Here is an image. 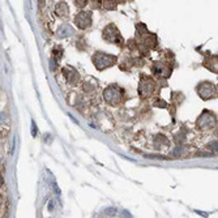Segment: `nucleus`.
<instances>
[{
    "label": "nucleus",
    "instance_id": "1",
    "mask_svg": "<svg viewBox=\"0 0 218 218\" xmlns=\"http://www.w3.org/2000/svg\"><path fill=\"white\" fill-rule=\"evenodd\" d=\"M93 63L97 67V69L99 71H103V69L108 68V67H112L116 63V56L112 55H106V54H95L93 56Z\"/></svg>",
    "mask_w": 218,
    "mask_h": 218
},
{
    "label": "nucleus",
    "instance_id": "2",
    "mask_svg": "<svg viewBox=\"0 0 218 218\" xmlns=\"http://www.w3.org/2000/svg\"><path fill=\"white\" fill-rule=\"evenodd\" d=\"M105 101L111 106H118L123 99V91L116 86H108L103 93Z\"/></svg>",
    "mask_w": 218,
    "mask_h": 218
},
{
    "label": "nucleus",
    "instance_id": "3",
    "mask_svg": "<svg viewBox=\"0 0 218 218\" xmlns=\"http://www.w3.org/2000/svg\"><path fill=\"white\" fill-rule=\"evenodd\" d=\"M215 124H217V119H215L214 114L208 110H205L197 119V128L200 129H212L215 127Z\"/></svg>",
    "mask_w": 218,
    "mask_h": 218
},
{
    "label": "nucleus",
    "instance_id": "4",
    "mask_svg": "<svg viewBox=\"0 0 218 218\" xmlns=\"http://www.w3.org/2000/svg\"><path fill=\"white\" fill-rule=\"evenodd\" d=\"M197 93L204 101H208V99L213 98V97L215 95V88L212 82L204 81L197 86Z\"/></svg>",
    "mask_w": 218,
    "mask_h": 218
},
{
    "label": "nucleus",
    "instance_id": "5",
    "mask_svg": "<svg viewBox=\"0 0 218 218\" xmlns=\"http://www.w3.org/2000/svg\"><path fill=\"white\" fill-rule=\"evenodd\" d=\"M153 90H154V82L152 81V79L142 76V80L140 81V85H139L140 97H141V98H146V97L152 95Z\"/></svg>",
    "mask_w": 218,
    "mask_h": 218
},
{
    "label": "nucleus",
    "instance_id": "6",
    "mask_svg": "<svg viewBox=\"0 0 218 218\" xmlns=\"http://www.w3.org/2000/svg\"><path fill=\"white\" fill-rule=\"evenodd\" d=\"M103 38H105V41H107V42H114V43H116V45H118V43L122 45V37H120L118 29L114 25L106 26V29L103 30Z\"/></svg>",
    "mask_w": 218,
    "mask_h": 218
},
{
    "label": "nucleus",
    "instance_id": "7",
    "mask_svg": "<svg viewBox=\"0 0 218 218\" xmlns=\"http://www.w3.org/2000/svg\"><path fill=\"white\" fill-rule=\"evenodd\" d=\"M74 24L79 29H86L91 25V14L89 12H80L74 17Z\"/></svg>",
    "mask_w": 218,
    "mask_h": 218
},
{
    "label": "nucleus",
    "instance_id": "8",
    "mask_svg": "<svg viewBox=\"0 0 218 218\" xmlns=\"http://www.w3.org/2000/svg\"><path fill=\"white\" fill-rule=\"evenodd\" d=\"M63 74L67 79L68 84H71V85H77L79 84V80H80L79 72L73 71V69H69V68H64L63 69Z\"/></svg>",
    "mask_w": 218,
    "mask_h": 218
},
{
    "label": "nucleus",
    "instance_id": "9",
    "mask_svg": "<svg viewBox=\"0 0 218 218\" xmlns=\"http://www.w3.org/2000/svg\"><path fill=\"white\" fill-rule=\"evenodd\" d=\"M55 11H56V14L59 17H67L69 13V8H68V5H67V3H64V1H60L56 5Z\"/></svg>",
    "mask_w": 218,
    "mask_h": 218
},
{
    "label": "nucleus",
    "instance_id": "10",
    "mask_svg": "<svg viewBox=\"0 0 218 218\" xmlns=\"http://www.w3.org/2000/svg\"><path fill=\"white\" fill-rule=\"evenodd\" d=\"M205 67H208L209 71L218 73V58H210L209 60H206L205 62Z\"/></svg>",
    "mask_w": 218,
    "mask_h": 218
},
{
    "label": "nucleus",
    "instance_id": "11",
    "mask_svg": "<svg viewBox=\"0 0 218 218\" xmlns=\"http://www.w3.org/2000/svg\"><path fill=\"white\" fill-rule=\"evenodd\" d=\"M144 42H145V46H146V47L152 48V47H154V46L157 45V38H156V35H150V37L145 38Z\"/></svg>",
    "mask_w": 218,
    "mask_h": 218
},
{
    "label": "nucleus",
    "instance_id": "12",
    "mask_svg": "<svg viewBox=\"0 0 218 218\" xmlns=\"http://www.w3.org/2000/svg\"><path fill=\"white\" fill-rule=\"evenodd\" d=\"M72 33H73V29H72L71 26L67 25V26H63V28H62V30H60L59 35H60V37H64V35L67 37V35H71Z\"/></svg>",
    "mask_w": 218,
    "mask_h": 218
},
{
    "label": "nucleus",
    "instance_id": "13",
    "mask_svg": "<svg viewBox=\"0 0 218 218\" xmlns=\"http://www.w3.org/2000/svg\"><path fill=\"white\" fill-rule=\"evenodd\" d=\"M116 0H103V7L106 9H115L116 8Z\"/></svg>",
    "mask_w": 218,
    "mask_h": 218
},
{
    "label": "nucleus",
    "instance_id": "14",
    "mask_svg": "<svg viewBox=\"0 0 218 218\" xmlns=\"http://www.w3.org/2000/svg\"><path fill=\"white\" fill-rule=\"evenodd\" d=\"M136 28H137V33H139V35L146 34V33H148V29H146V26H145L144 24H137Z\"/></svg>",
    "mask_w": 218,
    "mask_h": 218
},
{
    "label": "nucleus",
    "instance_id": "15",
    "mask_svg": "<svg viewBox=\"0 0 218 218\" xmlns=\"http://www.w3.org/2000/svg\"><path fill=\"white\" fill-rule=\"evenodd\" d=\"M90 7L91 8H94V9H98V8H101V0H90Z\"/></svg>",
    "mask_w": 218,
    "mask_h": 218
},
{
    "label": "nucleus",
    "instance_id": "16",
    "mask_svg": "<svg viewBox=\"0 0 218 218\" xmlns=\"http://www.w3.org/2000/svg\"><path fill=\"white\" fill-rule=\"evenodd\" d=\"M74 4H76V7H79V8H84V7H86L88 1H86V0H74Z\"/></svg>",
    "mask_w": 218,
    "mask_h": 218
},
{
    "label": "nucleus",
    "instance_id": "17",
    "mask_svg": "<svg viewBox=\"0 0 218 218\" xmlns=\"http://www.w3.org/2000/svg\"><path fill=\"white\" fill-rule=\"evenodd\" d=\"M154 106H156V107H166V102H163V101H162V99H157L156 101V103H154Z\"/></svg>",
    "mask_w": 218,
    "mask_h": 218
},
{
    "label": "nucleus",
    "instance_id": "18",
    "mask_svg": "<svg viewBox=\"0 0 218 218\" xmlns=\"http://www.w3.org/2000/svg\"><path fill=\"white\" fill-rule=\"evenodd\" d=\"M209 148L213 150V152H217L218 150V141H213L209 144Z\"/></svg>",
    "mask_w": 218,
    "mask_h": 218
},
{
    "label": "nucleus",
    "instance_id": "19",
    "mask_svg": "<svg viewBox=\"0 0 218 218\" xmlns=\"http://www.w3.org/2000/svg\"><path fill=\"white\" fill-rule=\"evenodd\" d=\"M31 135H33V136H37V125H35L34 122L31 123Z\"/></svg>",
    "mask_w": 218,
    "mask_h": 218
},
{
    "label": "nucleus",
    "instance_id": "20",
    "mask_svg": "<svg viewBox=\"0 0 218 218\" xmlns=\"http://www.w3.org/2000/svg\"><path fill=\"white\" fill-rule=\"evenodd\" d=\"M116 1H118V3H124L125 0H116Z\"/></svg>",
    "mask_w": 218,
    "mask_h": 218
},
{
    "label": "nucleus",
    "instance_id": "21",
    "mask_svg": "<svg viewBox=\"0 0 218 218\" xmlns=\"http://www.w3.org/2000/svg\"><path fill=\"white\" fill-rule=\"evenodd\" d=\"M217 135H218V131H217Z\"/></svg>",
    "mask_w": 218,
    "mask_h": 218
}]
</instances>
